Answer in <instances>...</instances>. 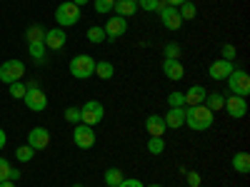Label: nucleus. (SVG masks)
<instances>
[{"label":"nucleus","mask_w":250,"mask_h":187,"mask_svg":"<svg viewBox=\"0 0 250 187\" xmlns=\"http://www.w3.org/2000/svg\"><path fill=\"white\" fill-rule=\"evenodd\" d=\"M25 37H28V43H35V40H43L45 37V30L40 28V25H30L28 33H25Z\"/></svg>","instance_id":"obj_32"},{"label":"nucleus","mask_w":250,"mask_h":187,"mask_svg":"<svg viewBox=\"0 0 250 187\" xmlns=\"http://www.w3.org/2000/svg\"><path fill=\"white\" fill-rule=\"evenodd\" d=\"M205 95H208V90L203 85H190V88H188V93H185V108L188 105H203Z\"/></svg>","instance_id":"obj_18"},{"label":"nucleus","mask_w":250,"mask_h":187,"mask_svg":"<svg viewBox=\"0 0 250 187\" xmlns=\"http://www.w3.org/2000/svg\"><path fill=\"white\" fill-rule=\"evenodd\" d=\"M103 180H105L108 187H118V185L123 182V172H120L118 168H108L105 175H103Z\"/></svg>","instance_id":"obj_25"},{"label":"nucleus","mask_w":250,"mask_h":187,"mask_svg":"<svg viewBox=\"0 0 250 187\" xmlns=\"http://www.w3.org/2000/svg\"><path fill=\"white\" fill-rule=\"evenodd\" d=\"M103 117H105V108H103V102H98V100H88L85 105L80 108V122L83 125L95 128V125L103 122Z\"/></svg>","instance_id":"obj_4"},{"label":"nucleus","mask_w":250,"mask_h":187,"mask_svg":"<svg viewBox=\"0 0 250 187\" xmlns=\"http://www.w3.org/2000/svg\"><path fill=\"white\" fill-rule=\"evenodd\" d=\"M43 43H45V48H48V50H60V48H65V43H68V33H65V28H53V30H45Z\"/></svg>","instance_id":"obj_12"},{"label":"nucleus","mask_w":250,"mask_h":187,"mask_svg":"<svg viewBox=\"0 0 250 187\" xmlns=\"http://www.w3.org/2000/svg\"><path fill=\"white\" fill-rule=\"evenodd\" d=\"M225 82H228V90L233 95H240V97L250 95V75L245 70H233L225 77Z\"/></svg>","instance_id":"obj_5"},{"label":"nucleus","mask_w":250,"mask_h":187,"mask_svg":"<svg viewBox=\"0 0 250 187\" xmlns=\"http://www.w3.org/2000/svg\"><path fill=\"white\" fill-rule=\"evenodd\" d=\"M23 102H25V108H28V110H33V112H43V110L48 108V95L33 82V85H28V90H25Z\"/></svg>","instance_id":"obj_7"},{"label":"nucleus","mask_w":250,"mask_h":187,"mask_svg":"<svg viewBox=\"0 0 250 187\" xmlns=\"http://www.w3.org/2000/svg\"><path fill=\"white\" fill-rule=\"evenodd\" d=\"M163 73L168 80H183L185 77V68H183V62L180 60H170V57H165L163 60Z\"/></svg>","instance_id":"obj_15"},{"label":"nucleus","mask_w":250,"mask_h":187,"mask_svg":"<svg viewBox=\"0 0 250 187\" xmlns=\"http://www.w3.org/2000/svg\"><path fill=\"white\" fill-rule=\"evenodd\" d=\"M70 75L78 80H88L95 75V57L93 55H75L70 60Z\"/></svg>","instance_id":"obj_3"},{"label":"nucleus","mask_w":250,"mask_h":187,"mask_svg":"<svg viewBox=\"0 0 250 187\" xmlns=\"http://www.w3.org/2000/svg\"><path fill=\"white\" fill-rule=\"evenodd\" d=\"M118 187H145L138 177H123V182L118 185Z\"/></svg>","instance_id":"obj_38"},{"label":"nucleus","mask_w":250,"mask_h":187,"mask_svg":"<svg viewBox=\"0 0 250 187\" xmlns=\"http://www.w3.org/2000/svg\"><path fill=\"white\" fill-rule=\"evenodd\" d=\"M113 5H115V0H95V10H98L100 15L113 13Z\"/></svg>","instance_id":"obj_34"},{"label":"nucleus","mask_w":250,"mask_h":187,"mask_svg":"<svg viewBox=\"0 0 250 187\" xmlns=\"http://www.w3.org/2000/svg\"><path fill=\"white\" fill-rule=\"evenodd\" d=\"M148 152L150 155H163L165 152V140L163 137H150L148 140Z\"/></svg>","instance_id":"obj_29"},{"label":"nucleus","mask_w":250,"mask_h":187,"mask_svg":"<svg viewBox=\"0 0 250 187\" xmlns=\"http://www.w3.org/2000/svg\"><path fill=\"white\" fill-rule=\"evenodd\" d=\"M168 105L170 108H185V93H178V90L170 93L168 95Z\"/></svg>","instance_id":"obj_33"},{"label":"nucleus","mask_w":250,"mask_h":187,"mask_svg":"<svg viewBox=\"0 0 250 187\" xmlns=\"http://www.w3.org/2000/svg\"><path fill=\"white\" fill-rule=\"evenodd\" d=\"M88 40L90 43H95V45H100V43H105V30L103 28H98V25H93V28H88Z\"/></svg>","instance_id":"obj_26"},{"label":"nucleus","mask_w":250,"mask_h":187,"mask_svg":"<svg viewBox=\"0 0 250 187\" xmlns=\"http://www.w3.org/2000/svg\"><path fill=\"white\" fill-rule=\"evenodd\" d=\"M163 120H165V128H168V130L183 128V125H185V108H170L168 115H165Z\"/></svg>","instance_id":"obj_16"},{"label":"nucleus","mask_w":250,"mask_h":187,"mask_svg":"<svg viewBox=\"0 0 250 187\" xmlns=\"http://www.w3.org/2000/svg\"><path fill=\"white\" fill-rule=\"evenodd\" d=\"M10 97L13 100H23L25 97V90H28V85H23V80H18V82H10Z\"/></svg>","instance_id":"obj_28"},{"label":"nucleus","mask_w":250,"mask_h":187,"mask_svg":"<svg viewBox=\"0 0 250 187\" xmlns=\"http://www.w3.org/2000/svg\"><path fill=\"white\" fill-rule=\"evenodd\" d=\"M5 142H8V137H5V130H3V128H0V150H3V148H5Z\"/></svg>","instance_id":"obj_42"},{"label":"nucleus","mask_w":250,"mask_h":187,"mask_svg":"<svg viewBox=\"0 0 250 187\" xmlns=\"http://www.w3.org/2000/svg\"><path fill=\"white\" fill-rule=\"evenodd\" d=\"M178 13H180L183 23H185V20H195V15H198V8H195V3H193V0H185V3L178 8Z\"/></svg>","instance_id":"obj_24"},{"label":"nucleus","mask_w":250,"mask_h":187,"mask_svg":"<svg viewBox=\"0 0 250 187\" xmlns=\"http://www.w3.org/2000/svg\"><path fill=\"white\" fill-rule=\"evenodd\" d=\"M223 110H228V115H230L233 120H240V117L248 115V100L240 97V95H230V97H225Z\"/></svg>","instance_id":"obj_11"},{"label":"nucleus","mask_w":250,"mask_h":187,"mask_svg":"<svg viewBox=\"0 0 250 187\" xmlns=\"http://www.w3.org/2000/svg\"><path fill=\"white\" fill-rule=\"evenodd\" d=\"M145 187H163V185H158V182H153V185H145Z\"/></svg>","instance_id":"obj_45"},{"label":"nucleus","mask_w":250,"mask_h":187,"mask_svg":"<svg viewBox=\"0 0 250 187\" xmlns=\"http://www.w3.org/2000/svg\"><path fill=\"white\" fill-rule=\"evenodd\" d=\"M73 142H75V148L80 150H90L93 145H95V128H90V125H75V130H73Z\"/></svg>","instance_id":"obj_8"},{"label":"nucleus","mask_w":250,"mask_h":187,"mask_svg":"<svg viewBox=\"0 0 250 187\" xmlns=\"http://www.w3.org/2000/svg\"><path fill=\"white\" fill-rule=\"evenodd\" d=\"M73 187H85V185H73Z\"/></svg>","instance_id":"obj_46"},{"label":"nucleus","mask_w":250,"mask_h":187,"mask_svg":"<svg viewBox=\"0 0 250 187\" xmlns=\"http://www.w3.org/2000/svg\"><path fill=\"white\" fill-rule=\"evenodd\" d=\"M70 3H75L78 8H83V5H88V3H90V0H70Z\"/></svg>","instance_id":"obj_43"},{"label":"nucleus","mask_w":250,"mask_h":187,"mask_svg":"<svg viewBox=\"0 0 250 187\" xmlns=\"http://www.w3.org/2000/svg\"><path fill=\"white\" fill-rule=\"evenodd\" d=\"M65 120L70 125H80V108H65Z\"/></svg>","instance_id":"obj_36"},{"label":"nucleus","mask_w":250,"mask_h":187,"mask_svg":"<svg viewBox=\"0 0 250 187\" xmlns=\"http://www.w3.org/2000/svg\"><path fill=\"white\" fill-rule=\"evenodd\" d=\"M103 30H105V40H108V43H115V40L123 37L125 30H128V18L110 15V18H108V23L103 25Z\"/></svg>","instance_id":"obj_9"},{"label":"nucleus","mask_w":250,"mask_h":187,"mask_svg":"<svg viewBox=\"0 0 250 187\" xmlns=\"http://www.w3.org/2000/svg\"><path fill=\"white\" fill-rule=\"evenodd\" d=\"M220 55H223V60H235V55H238V50H235V45L233 43H225L223 48H220Z\"/></svg>","instance_id":"obj_35"},{"label":"nucleus","mask_w":250,"mask_h":187,"mask_svg":"<svg viewBox=\"0 0 250 187\" xmlns=\"http://www.w3.org/2000/svg\"><path fill=\"white\" fill-rule=\"evenodd\" d=\"M28 145L33 150H45L48 145H50V132L45 128H33L28 132Z\"/></svg>","instance_id":"obj_14"},{"label":"nucleus","mask_w":250,"mask_h":187,"mask_svg":"<svg viewBox=\"0 0 250 187\" xmlns=\"http://www.w3.org/2000/svg\"><path fill=\"white\" fill-rule=\"evenodd\" d=\"M115 3H118V0H115Z\"/></svg>","instance_id":"obj_47"},{"label":"nucleus","mask_w":250,"mask_h":187,"mask_svg":"<svg viewBox=\"0 0 250 187\" xmlns=\"http://www.w3.org/2000/svg\"><path fill=\"white\" fill-rule=\"evenodd\" d=\"M23 75H25V62L23 60H5L3 65H0V80H3L5 85L23 80Z\"/></svg>","instance_id":"obj_6"},{"label":"nucleus","mask_w":250,"mask_h":187,"mask_svg":"<svg viewBox=\"0 0 250 187\" xmlns=\"http://www.w3.org/2000/svg\"><path fill=\"white\" fill-rule=\"evenodd\" d=\"M95 75L100 80H110V77H115V65L108 62V60H98L95 62Z\"/></svg>","instance_id":"obj_22"},{"label":"nucleus","mask_w":250,"mask_h":187,"mask_svg":"<svg viewBox=\"0 0 250 187\" xmlns=\"http://www.w3.org/2000/svg\"><path fill=\"white\" fill-rule=\"evenodd\" d=\"M230 165H233V170L238 175H248L250 172V155L248 152H235L233 160H230Z\"/></svg>","instance_id":"obj_19"},{"label":"nucleus","mask_w":250,"mask_h":187,"mask_svg":"<svg viewBox=\"0 0 250 187\" xmlns=\"http://www.w3.org/2000/svg\"><path fill=\"white\" fill-rule=\"evenodd\" d=\"M215 122V112H210L205 105H188L185 108V125L193 132H205L210 130Z\"/></svg>","instance_id":"obj_1"},{"label":"nucleus","mask_w":250,"mask_h":187,"mask_svg":"<svg viewBox=\"0 0 250 187\" xmlns=\"http://www.w3.org/2000/svg\"><path fill=\"white\" fill-rule=\"evenodd\" d=\"M45 43L43 40H35V43H28V53H30V57L35 60V62H43L45 60Z\"/></svg>","instance_id":"obj_23"},{"label":"nucleus","mask_w":250,"mask_h":187,"mask_svg":"<svg viewBox=\"0 0 250 187\" xmlns=\"http://www.w3.org/2000/svg\"><path fill=\"white\" fill-rule=\"evenodd\" d=\"M158 15H160V23H163V28H168V30H180V25H183V18H180V13H178V8H173V5H163L160 10H158Z\"/></svg>","instance_id":"obj_10"},{"label":"nucleus","mask_w":250,"mask_h":187,"mask_svg":"<svg viewBox=\"0 0 250 187\" xmlns=\"http://www.w3.org/2000/svg\"><path fill=\"white\" fill-rule=\"evenodd\" d=\"M145 130H148L150 137H163L168 128H165V120L160 115H150L148 120H145Z\"/></svg>","instance_id":"obj_17"},{"label":"nucleus","mask_w":250,"mask_h":187,"mask_svg":"<svg viewBox=\"0 0 250 187\" xmlns=\"http://www.w3.org/2000/svg\"><path fill=\"white\" fill-rule=\"evenodd\" d=\"M203 105H205L208 110H210V112H218V110H223V108H225V95H223V93H208Z\"/></svg>","instance_id":"obj_21"},{"label":"nucleus","mask_w":250,"mask_h":187,"mask_svg":"<svg viewBox=\"0 0 250 187\" xmlns=\"http://www.w3.org/2000/svg\"><path fill=\"white\" fill-rule=\"evenodd\" d=\"M8 175H10V162L5 157H0V182H5Z\"/></svg>","instance_id":"obj_37"},{"label":"nucleus","mask_w":250,"mask_h":187,"mask_svg":"<svg viewBox=\"0 0 250 187\" xmlns=\"http://www.w3.org/2000/svg\"><path fill=\"white\" fill-rule=\"evenodd\" d=\"M0 187H15V182L13 180H5V182H0Z\"/></svg>","instance_id":"obj_44"},{"label":"nucleus","mask_w":250,"mask_h":187,"mask_svg":"<svg viewBox=\"0 0 250 187\" xmlns=\"http://www.w3.org/2000/svg\"><path fill=\"white\" fill-rule=\"evenodd\" d=\"M163 5H165L163 0H138V8L145 10V13H158Z\"/></svg>","instance_id":"obj_27"},{"label":"nucleus","mask_w":250,"mask_h":187,"mask_svg":"<svg viewBox=\"0 0 250 187\" xmlns=\"http://www.w3.org/2000/svg\"><path fill=\"white\" fill-rule=\"evenodd\" d=\"M80 8L75 5V3H60L58 8H55V23L60 25V28H73V25H78L80 23Z\"/></svg>","instance_id":"obj_2"},{"label":"nucleus","mask_w":250,"mask_h":187,"mask_svg":"<svg viewBox=\"0 0 250 187\" xmlns=\"http://www.w3.org/2000/svg\"><path fill=\"white\" fill-rule=\"evenodd\" d=\"M138 10V0H118L113 5V13L120 15V18H128V15H135Z\"/></svg>","instance_id":"obj_20"},{"label":"nucleus","mask_w":250,"mask_h":187,"mask_svg":"<svg viewBox=\"0 0 250 187\" xmlns=\"http://www.w3.org/2000/svg\"><path fill=\"white\" fill-rule=\"evenodd\" d=\"M163 3H165V5H173V8H180L185 0H163Z\"/></svg>","instance_id":"obj_40"},{"label":"nucleus","mask_w":250,"mask_h":187,"mask_svg":"<svg viewBox=\"0 0 250 187\" xmlns=\"http://www.w3.org/2000/svg\"><path fill=\"white\" fill-rule=\"evenodd\" d=\"M235 68H233V62L230 60H215V62H210V68H208V77H210V80H225L228 75H230Z\"/></svg>","instance_id":"obj_13"},{"label":"nucleus","mask_w":250,"mask_h":187,"mask_svg":"<svg viewBox=\"0 0 250 187\" xmlns=\"http://www.w3.org/2000/svg\"><path fill=\"white\" fill-rule=\"evenodd\" d=\"M8 180H13V182H18V180H20V172H18L15 168H10V175H8Z\"/></svg>","instance_id":"obj_41"},{"label":"nucleus","mask_w":250,"mask_h":187,"mask_svg":"<svg viewBox=\"0 0 250 187\" xmlns=\"http://www.w3.org/2000/svg\"><path fill=\"white\" fill-rule=\"evenodd\" d=\"M163 55L165 57H170V60H180V45L178 43H165V48H163Z\"/></svg>","instance_id":"obj_31"},{"label":"nucleus","mask_w":250,"mask_h":187,"mask_svg":"<svg viewBox=\"0 0 250 187\" xmlns=\"http://www.w3.org/2000/svg\"><path fill=\"white\" fill-rule=\"evenodd\" d=\"M200 182H203V180H200V175H198L195 170L188 172V185H190V187H200Z\"/></svg>","instance_id":"obj_39"},{"label":"nucleus","mask_w":250,"mask_h":187,"mask_svg":"<svg viewBox=\"0 0 250 187\" xmlns=\"http://www.w3.org/2000/svg\"><path fill=\"white\" fill-rule=\"evenodd\" d=\"M33 155H35V150L30 148V145H23V148H18V150H15L18 162H30V160H33Z\"/></svg>","instance_id":"obj_30"}]
</instances>
